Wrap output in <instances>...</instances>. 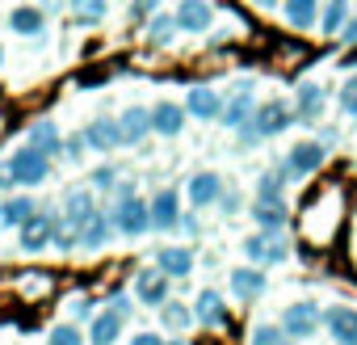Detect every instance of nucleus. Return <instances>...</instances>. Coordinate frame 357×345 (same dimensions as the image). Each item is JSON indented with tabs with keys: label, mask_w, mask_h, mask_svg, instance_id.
<instances>
[{
	"label": "nucleus",
	"mask_w": 357,
	"mask_h": 345,
	"mask_svg": "<svg viewBox=\"0 0 357 345\" xmlns=\"http://www.w3.org/2000/svg\"><path fill=\"white\" fill-rule=\"evenodd\" d=\"M194 316H198V324H206V328H227V320H231L219 291H202L198 303H194Z\"/></svg>",
	"instance_id": "obj_19"
},
{
	"label": "nucleus",
	"mask_w": 357,
	"mask_h": 345,
	"mask_svg": "<svg viewBox=\"0 0 357 345\" xmlns=\"http://www.w3.org/2000/svg\"><path fill=\"white\" fill-rule=\"evenodd\" d=\"M109 219H114V228H118L122 236H143V232L151 228V207H147L130 186H122V190H118V203H114V211H109Z\"/></svg>",
	"instance_id": "obj_2"
},
{
	"label": "nucleus",
	"mask_w": 357,
	"mask_h": 345,
	"mask_svg": "<svg viewBox=\"0 0 357 345\" xmlns=\"http://www.w3.org/2000/svg\"><path fill=\"white\" fill-rule=\"evenodd\" d=\"M151 13H155V0H135V5H130V17L135 22H147Z\"/></svg>",
	"instance_id": "obj_42"
},
{
	"label": "nucleus",
	"mask_w": 357,
	"mask_h": 345,
	"mask_svg": "<svg viewBox=\"0 0 357 345\" xmlns=\"http://www.w3.org/2000/svg\"><path fill=\"white\" fill-rule=\"evenodd\" d=\"M219 203H223V211H227V215H236V211H240V194H236V190H231V194H219Z\"/></svg>",
	"instance_id": "obj_43"
},
{
	"label": "nucleus",
	"mask_w": 357,
	"mask_h": 345,
	"mask_svg": "<svg viewBox=\"0 0 357 345\" xmlns=\"http://www.w3.org/2000/svg\"><path fill=\"white\" fill-rule=\"evenodd\" d=\"M282 328H286V337H290V341H298V337H311V332L319 328V307H315L311 299H303V303L286 307V320H282Z\"/></svg>",
	"instance_id": "obj_10"
},
{
	"label": "nucleus",
	"mask_w": 357,
	"mask_h": 345,
	"mask_svg": "<svg viewBox=\"0 0 357 345\" xmlns=\"http://www.w3.org/2000/svg\"><path fill=\"white\" fill-rule=\"evenodd\" d=\"M181 126H185V110H181V105L160 101V105L151 110V131H155V135L172 139V135H181Z\"/></svg>",
	"instance_id": "obj_21"
},
{
	"label": "nucleus",
	"mask_w": 357,
	"mask_h": 345,
	"mask_svg": "<svg viewBox=\"0 0 357 345\" xmlns=\"http://www.w3.org/2000/svg\"><path fill=\"white\" fill-rule=\"evenodd\" d=\"M55 219H59V215H51V211H34V215L22 223V249H26V253H43V249H51Z\"/></svg>",
	"instance_id": "obj_6"
},
{
	"label": "nucleus",
	"mask_w": 357,
	"mask_h": 345,
	"mask_svg": "<svg viewBox=\"0 0 357 345\" xmlns=\"http://www.w3.org/2000/svg\"><path fill=\"white\" fill-rule=\"evenodd\" d=\"M231 295H240V299H257V295H265V274L252 270V265L231 270Z\"/></svg>",
	"instance_id": "obj_27"
},
{
	"label": "nucleus",
	"mask_w": 357,
	"mask_h": 345,
	"mask_svg": "<svg viewBox=\"0 0 357 345\" xmlns=\"http://www.w3.org/2000/svg\"><path fill=\"white\" fill-rule=\"evenodd\" d=\"M84 337H89V332H80L76 324H55V328H51V341H55V345H63V341L76 345V341H84Z\"/></svg>",
	"instance_id": "obj_38"
},
{
	"label": "nucleus",
	"mask_w": 357,
	"mask_h": 345,
	"mask_svg": "<svg viewBox=\"0 0 357 345\" xmlns=\"http://www.w3.org/2000/svg\"><path fill=\"white\" fill-rule=\"evenodd\" d=\"M219 194H223V182L215 177V172H198V177H190V203L194 207H211V203H219Z\"/></svg>",
	"instance_id": "obj_28"
},
{
	"label": "nucleus",
	"mask_w": 357,
	"mask_h": 345,
	"mask_svg": "<svg viewBox=\"0 0 357 345\" xmlns=\"http://www.w3.org/2000/svg\"><path fill=\"white\" fill-rule=\"evenodd\" d=\"M17 182H13V168H9V160L5 164H0V190H13Z\"/></svg>",
	"instance_id": "obj_44"
},
{
	"label": "nucleus",
	"mask_w": 357,
	"mask_h": 345,
	"mask_svg": "<svg viewBox=\"0 0 357 345\" xmlns=\"http://www.w3.org/2000/svg\"><path fill=\"white\" fill-rule=\"evenodd\" d=\"M135 341H139V345H160L164 337H160V332H135Z\"/></svg>",
	"instance_id": "obj_45"
},
{
	"label": "nucleus",
	"mask_w": 357,
	"mask_h": 345,
	"mask_svg": "<svg viewBox=\"0 0 357 345\" xmlns=\"http://www.w3.org/2000/svg\"><path fill=\"white\" fill-rule=\"evenodd\" d=\"M84 147H89L84 131H80V135H72V139H63V156H68V160H80V156H84Z\"/></svg>",
	"instance_id": "obj_41"
},
{
	"label": "nucleus",
	"mask_w": 357,
	"mask_h": 345,
	"mask_svg": "<svg viewBox=\"0 0 357 345\" xmlns=\"http://www.w3.org/2000/svg\"><path fill=\"white\" fill-rule=\"evenodd\" d=\"M324 105H328V93H324V85H315V80H303V85L294 89V114H298L303 122H319Z\"/></svg>",
	"instance_id": "obj_12"
},
{
	"label": "nucleus",
	"mask_w": 357,
	"mask_h": 345,
	"mask_svg": "<svg viewBox=\"0 0 357 345\" xmlns=\"http://www.w3.org/2000/svg\"><path fill=\"white\" fill-rule=\"evenodd\" d=\"M252 5H257V9H273V5H278V0H252Z\"/></svg>",
	"instance_id": "obj_48"
},
{
	"label": "nucleus",
	"mask_w": 357,
	"mask_h": 345,
	"mask_svg": "<svg viewBox=\"0 0 357 345\" xmlns=\"http://www.w3.org/2000/svg\"><path fill=\"white\" fill-rule=\"evenodd\" d=\"M244 253H248V261H257V265H278V261H286L290 257V249H286V240L278 236V232H261V236H248L244 240Z\"/></svg>",
	"instance_id": "obj_4"
},
{
	"label": "nucleus",
	"mask_w": 357,
	"mask_h": 345,
	"mask_svg": "<svg viewBox=\"0 0 357 345\" xmlns=\"http://www.w3.org/2000/svg\"><path fill=\"white\" fill-rule=\"evenodd\" d=\"M135 295L143 299V303H151V307H160L164 299H168V274L155 265V270H143L139 278H135Z\"/></svg>",
	"instance_id": "obj_18"
},
{
	"label": "nucleus",
	"mask_w": 357,
	"mask_h": 345,
	"mask_svg": "<svg viewBox=\"0 0 357 345\" xmlns=\"http://www.w3.org/2000/svg\"><path fill=\"white\" fill-rule=\"evenodd\" d=\"M282 17H286V26L290 30H311V26H319V5L315 0H286L282 5Z\"/></svg>",
	"instance_id": "obj_22"
},
{
	"label": "nucleus",
	"mask_w": 357,
	"mask_h": 345,
	"mask_svg": "<svg viewBox=\"0 0 357 345\" xmlns=\"http://www.w3.org/2000/svg\"><path fill=\"white\" fill-rule=\"evenodd\" d=\"M38 207L22 194V198H5V203H0V228H22L30 215H34Z\"/></svg>",
	"instance_id": "obj_29"
},
{
	"label": "nucleus",
	"mask_w": 357,
	"mask_h": 345,
	"mask_svg": "<svg viewBox=\"0 0 357 345\" xmlns=\"http://www.w3.org/2000/svg\"><path fill=\"white\" fill-rule=\"evenodd\" d=\"M0 64H5V47H0Z\"/></svg>",
	"instance_id": "obj_49"
},
{
	"label": "nucleus",
	"mask_w": 357,
	"mask_h": 345,
	"mask_svg": "<svg viewBox=\"0 0 357 345\" xmlns=\"http://www.w3.org/2000/svg\"><path fill=\"white\" fill-rule=\"evenodd\" d=\"M252 341L265 345V341H290V337H286V328H278V324H257V328H252Z\"/></svg>",
	"instance_id": "obj_39"
},
{
	"label": "nucleus",
	"mask_w": 357,
	"mask_h": 345,
	"mask_svg": "<svg viewBox=\"0 0 357 345\" xmlns=\"http://www.w3.org/2000/svg\"><path fill=\"white\" fill-rule=\"evenodd\" d=\"M340 34H344L349 43H357V17H353V22H344V30H340Z\"/></svg>",
	"instance_id": "obj_47"
},
{
	"label": "nucleus",
	"mask_w": 357,
	"mask_h": 345,
	"mask_svg": "<svg viewBox=\"0 0 357 345\" xmlns=\"http://www.w3.org/2000/svg\"><path fill=\"white\" fill-rule=\"evenodd\" d=\"M160 307H164V324H168L172 332H185V328H190V320H194V311H190L185 303H176V299H164Z\"/></svg>",
	"instance_id": "obj_33"
},
{
	"label": "nucleus",
	"mask_w": 357,
	"mask_h": 345,
	"mask_svg": "<svg viewBox=\"0 0 357 345\" xmlns=\"http://www.w3.org/2000/svg\"><path fill=\"white\" fill-rule=\"evenodd\" d=\"M84 139H89V147H97V152H114V147H122L118 118H109V114H97V118L84 126Z\"/></svg>",
	"instance_id": "obj_13"
},
{
	"label": "nucleus",
	"mask_w": 357,
	"mask_h": 345,
	"mask_svg": "<svg viewBox=\"0 0 357 345\" xmlns=\"http://www.w3.org/2000/svg\"><path fill=\"white\" fill-rule=\"evenodd\" d=\"M319 324L328 328L332 341H357V307H328Z\"/></svg>",
	"instance_id": "obj_16"
},
{
	"label": "nucleus",
	"mask_w": 357,
	"mask_h": 345,
	"mask_svg": "<svg viewBox=\"0 0 357 345\" xmlns=\"http://www.w3.org/2000/svg\"><path fill=\"white\" fill-rule=\"evenodd\" d=\"M9 168H13V182H17V186H26V190H34V186L51 182V156H47V152H38L34 143H22V147L9 156Z\"/></svg>",
	"instance_id": "obj_3"
},
{
	"label": "nucleus",
	"mask_w": 357,
	"mask_h": 345,
	"mask_svg": "<svg viewBox=\"0 0 357 345\" xmlns=\"http://www.w3.org/2000/svg\"><path fill=\"white\" fill-rule=\"evenodd\" d=\"M26 143H34L38 152H47L51 160L55 156H63V139H59V131H55V122L51 118H38L30 131H26Z\"/></svg>",
	"instance_id": "obj_23"
},
{
	"label": "nucleus",
	"mask_w": 357,
	"mask_h": 345,
	"mask_svg": "<svg viewBox=\"0 0 357 345\" xmlns=\"http://www.w3.org/2000/svg\"><path fill=\"white\" fill-rule=\"evenodd\" d=\"M344 22H349V0H332V5L319 13V30L332 38V34H340L344 30Z\"/></svg>",
	"instance_id": "obj_30"
},
{
	"label": "nucleus",
	"mask_w": 357,
	"mask_h": 345,
	"mask_svg": "<svg viewBox=\"0 0 357 345\" xmlns=\"http://www.w3.org/2000/svg\"><path fill=\"white\" fill-rule=\"evenodd\" d=\"M118 131H122V147H139V143L151 135V114L139 110V105H130V110H122Z\"/></svg>",
	"instance_id": "obj_14"
},
{
	"label": "nucleus",
	"mask_w": 357,
	"mask_h": 345,
	"mask_svg": "<svg viewBox=\"0 0 357 345\" xmlns=\"http://www.w3.org/2000/svg\"><path fill=\"white\" fill-rule=\"evenodd\" d=\"M109 13V0H72V17L80 26H97Z\"/></svg>",
	"instance_id": "obj_31"
},
{
	"label": "nucleus",
	"mask_w": 357,
	"mask_h": 345,
	"mask_svg": "<svg viewBox=\"0 0 357 345\" xmlns=\"http://www.w3.org/2000/svg\"><path fill=\"white\" fill-rule=\"evenodd\" d=\"M282 182H286V172H265L261 186H257V203H282Z\"/></svg>",
	"instance_id": "obj_35"
},
{
	"label": "nucleus",
	"mask_w": 357,
	"mask_h": 345,
	"mask_svg": "<svg viewBox=\"0 0 357 345\" xmlns=\"http://www.w3.org/2000/svg\"><path fill=\"white\" fill-rule=\"evenodd\" d=\"M336 219H340V190H319L307 207V215L298 219V232L307 244H328L336 236Z\"/></svg>",
	"instance_id": "obj_1"
},
{
	"label": "nucleus",
	"mask_w": 357,
	"mask_h": 345,
	"mask_svg": "<svg viewBox=\"0 0 357 345\" xmlns=\"http://www.w3.org/2000/svg\"><path fill=\"white\" fill-rule=\"evenodd\" d=\"M181 30L176 26V17H168V13H155L151 22H147V38H151V47H168V38Z\"/></svg>",
	"instance_id": "obj_32"
},
{
	"label": "nucleus",
	"mask_w": 357,
	"mask_h": 345,
	"mask_svg": "<svg viewBox=\"0 0 357 345\" xmlns=\"http://www.w3.org/2000/svg\"><path fill=\"white\" fill-rule=\"evenodd\" d=\"M72 311H76V316H89V311H93V303H89V299H72Z\"/></svg>",
	"instance_id": "obj_46"
},
{
	"label": "nucleus",
	"mask_w": 357,
	"mask_h": 345,
	"mask_svg": "<svg viewBox=\"0 0 357 345\" xmlns=\"http://www.w3.org/2000/svg\"><path fill=\"white\" fill-rule=\"evenodd\" d=\"M252 114H257V110H252V85L244 80V85L236 89V97H231V101L223 105V114H219V118H223V126L240 131L244 122H252Z\"/></svg>",
	"instance_id": "obj_17"
},
{
	"label": "nucleus",
	"mask_w": 357,
	"mask_h": 345,
	"mask_svg": "<svg viewBox=\"0 0 357 345\" xmlns=\"http://www.w3.org/2000/svg\"><path fill=\"white\" fill-rule=\"evenodd\" d=\"M17 282H22V291L34 295V299H38V295H51V278H47V274H26V278H17Z\"/></svg>",
	"instance_id": "obj_36"
},
{
	"label": "nucleus",
	"mask_w": 357,
	"mask_h": 345,
	"mask_svg": "<svg viewBox=\"0 0 357 345\" xmlns=\"http://www.w3.org/2000/svg\"><path fill=\"white\" fill-rule=\"evenodd\" d=\"M114 232H118V228H114V219H109L105 211H93V215L80 223V249H93V253H97V249H105V244H109V236H114Z\"/></svg>",
	"instance_id": "obj_15"
},
{
	"label": "nucleus",
	"mask_w": 357,
	"mask_h": 345,
	"mask_svg": "<svg viewBox=\"0 0 357 345\" xmlns=\"http://www.w3.org/2000/svg\"><path fill=\"white\" fill-rule=\"evenodd\" d=\"M252 219H257L261 228L278 232V228L286 223V207H282V203H257V207H252Z\"/></svg>",
	"instance_id": "obj_34"
},
{
	"label": "nucleus",
	"mask_w": 357,
	"mask_h": 345,
	"mask_svg": "<svg viewBox=\"0 0 357 345\" xmlns=\"http://www.w3.org/2000/svg\"><path fill=\"white\" fill-rule=\"evenodd\" d=\"M126 307H130V303H126V295H118V299H114V307L97 311V316H93V324H89V341H101V345H105V341H118V337H122Z\"/></svg>",
	"instance_id": "obj_5"
},
{
	"label": "nucleus",
	"mask_w": 357,
	"mask_h": 345,
	"mask_svg": "<svg viewBox=\"0 0 357 345\" xmlns=\"http://www.w3.org/2000/svg\"><path fill=\"white\" fill-rule=\"evenodd\" d=\"M185 114H190V118H198V122H211V118H219V114H223V97H219L211 85H194V89H190V97H185Z\"/></svg>",
	"instance_id": "obj_11"
},
{
	"label": "nucleus",
	"mask_w": 357,
	"mask_h": 345,
	"mask_svg": "<svg viewBox=\"0 0 357 345\" xmlns=\"http://www.w3.org/2000/svg\"><path fill=\"white\" fill-rule=\"evenodd\" d=\"M340 110H344V114H357V76L344 80V89H340Z\"/></svg>",
	"instance_id": "obj_40"
},
{
	"label": "nucleus",
	"mask_w": 357,
	"mask_h": 345,
	"mask_svg": "<svg viewBox=\"0 0 357 345\" xmlns=\"http://www.w3.org/2000/svg\"><path fill=\"white\" fill-rule=\"evenodd\" d=\"M93 211H97V203H93V190H68V194H63V219H68L76 232H80V223H84Z\"/></svg>",
	"instance_id": "obj_26"
},
{
	"label": "nucleus",
	"mask_w": 357,
	"mask_h": 345,
	"mask_svg": "<svg viewBox=\"0 0 357 345\" xmlns=\"http://www.w3.org/2000/svg\"><path fill=\"white\" fill-rule=\"evenodd\" d=\"M89 186H93L97 194H105V190H114V186H118V168H109V164H105V168H97Z\"/></svg>",
	"instance_id": "obj_37"
},
{
	"label": "nucleus",
	"mask_w": 357,
	"mask_h": 345,
	"mask_svg": "<svg viewBox=\"0 0 357 345\" xmlns=\"http://www.w3.org/2000/svg\"><path fill=\"white\" fill-rule=\"evenodd\" d=\"M324 156H328L324 143H294L290 156L282 160V172H286V177H307V172H315L324 164Z\"/></svg>",
	"instance_id": "obj_7"
},
{
	"label": "nucleus",
	"mask_w": 357,
	"mask_h": 345,
	"mask_svg": "<svg viewBox=\"0 0 357 345\" xmlns=\"http://www.w3.org/2000/svg\"><path fill=\"white\" fill-rule=\"evenodd\" d=\"M211 22H215V13L206 0H181V9H176V26L181 30L198 34V30H211Z\"/></svg>",
	"instance_id": "obj_20"
},
{
	"label": "nucleus",
	"mask_w": 357,
	"mask_h": 345,
	"mask_svg": "<svg viewBox=\"0 0 357 345\" xmlns=\"http://www.w3.org/2000/svg\"><path fill=\"white\" fill-rule=\"evenodd\" d=\"M9 26H13V34L38 38V34L47 30V13H43V9H34V5H17V9L9 13Z\"/></svg>",
	"instance_id": "obj_25"
},
{
	"label": "nucleus",
	"mask_w": 357,
	"mask_h": 345,
	"mask_svg": "<svg viewBox=\"0 0 357 345\" xmlns=\"http://www.w3.org/2000/svg\"><path fill=\"white\" fill-rule=\"evenodd\" d=\"M294 118H298V114H294L286 101H265V105L252 114V126L261 131V139H269V135H282Z\"/></svg>",
	"instance_id": "obj_9"
},
{
	"label": "nucleus",
	"mask_w": 357,
	"mask_h": 345,
	"mask_svg": "<svg viewBox=\"0 0 357 345\" xmlns=\"http://www.w3.org/2000/svg\"><path fill=\"white\" fill-rule=\"evenodd\" d=\"M151 228H160V232H172V228H181V194H176V190H160L151 203Z\"/></svg>",
	"instance_id": "obj_8"
},
{
	"label": "nucleus",
	"mask_w": 357,
	"mask_h": 345,
	"mask_svg": "<svg viewBox=\"0 0 357 345\" xmlns=\"http://www.w3.org/2000/svg\"><path fill=\"white\" fill-rule=\"evenodd\" d=\"M155 265H160L168 278H185V274L194 270V253H190V249H176V244H164V249L155 253Z\"/></svg>",
	"instance_id": "obj_24"
}]
</instances>
